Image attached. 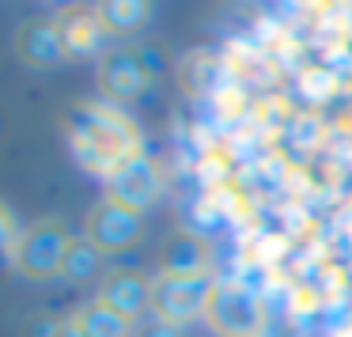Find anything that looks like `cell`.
Returning a JSON list of instances; mask_svg holds the SVG:
<instances>
[{"label":"cell","mask_w":352,"mask_h":337,"mask_svg":"<svg viewBox=\"0 0 352 337\" xmlns=\"http://www.w3.org/2000/svg\"><path fill=\"white\" fill-rule=\"evenodd\" d=\"M69 148L84 171L110 178L118 167L140 155V133L129 118L110 102H80L65 118Z\"/></svg>","instance_id":"cell-1"},{"label":"cell","mask_w":352,"mask_h":337,"mask_svg":"<svg viewBox=\"0 0 352 337\" xmlns=\"http://www.w3.org/2000/svg\"><path fill=\"white\" fill-rule=\"evenodd\" d=\"M216 276L208 273H160L152 281V314L163 322H182L197 318L208 311V299L216 292Z\"/></svg>","instance_id":"cell-2"},{"label":"cell","mask_w":352,"mask_h":337,"mask_svg":"<svg viewBox=\"0 0 352 337\" xmlns=\"http://www.w3.org/2000/svg\"><path fill=\"white\" fill-rule=\"evenodd\" d=\"M205 318L220 329L223 337H258L261 334V303L250 288L243 284H216L208 299Z\"/></svg>","instance_id":"cell-3"},{"label":"cell","mask_w":352,"mask_h":337,"mask_svg":"<svg viewBox=\"0 0 352 337\" xmlns=\"http://www.w3.org/2000/svg\"><path fill=\"white\" fill-rule=\"evenodd\" d=\"M65 250H69V235L61 224H34L31 231L19 235V250H16V265L31 276H54L61 273Z\"/></svg>","instance_id":"cell-4"},{"label":"cell","mask_w":352,"mask_h":337,"mask_svg":"<svg viewBox=\"0 0 352 337\" xmlns=\"http://www.w3.org/2000/svg\"><path fill=\"white\" fill-rule=\"evenodd\" d=\"M107 190H110V201H118V205L140 213V208H148L155 197H160L163 171L155 167L148 155H137V160H129L125 167H118L114 175L107 178Z\"/></svg>","instance_id":"cell-5"},{"label":"cell","mask_w":352,"mask_h":337,"mask_svg":"<svg viewBox=\"0 0 352 337\" xmlns=\"http://www.w3.org/2000/svg\"><path fill=\"white\" fill-rule=\"evenodd\" d=\"M140 235V213L118 205V201H102L91 216H87V243L95 250H125L133 239Z\"/></svg>","instance_id":"cell-6"},{"label":"cell","mask_w":352,"mask_h":337,"mask_svg":"<svg viewBox=\"0 0 352 337\" xmlns=\"http://www.w3.org/2000/svg\"><path fill=\"white\" fill-rule=\"evenodd\" d=\"M148 84V61L137 50H114V54L102 57L99 65V87L110 99L125 102L133 95H140V87Z\"/></svg>","instance_id":"cell-7"},{"label":"cell","mask_w":352,"mask_h":337,"mask_svg":"<svg viewBox=\"0 0 352 337\" xmlns=\"http://www.w3.org/2000/svg\"><path fill=\"white\" fill-rule=\"evenodd\" d=\"M99 303L110 307V311L125 314V318H137V314L152 311V281H144L140 273H114L107 276L99 292Z\"/></svg>","instance_id":"cell-8"},{"label":"cell","mask_w":352,"mask_h":337,"mask_svg":"<svg viewBox=\"0 0 352 337\" xmlns=\"http://www.w3.org/2000/svg\"><path fill=\"white\" fill-rule=\"evenodd\" d=\"M19 54L34 65H54L65 57V39L57 19H34L19 27Z\"/></svg>","instance_id":"cell-9"},{"label":"cell","mask_w":352,"mask_h":337,"mask_svg":"<svg viewBox=\"0 0 352 337\" xmlns=\"http://www.w3.org/2000/svg\"><path fill=\"white\" fill-rule=\"evenodd\" d=\"M57 27H61V39H65V54H87L102 39L99 8H65L57 16Z\"/></svg>","instance_id":"cell-10"},{"label":"cell","mask_w":352,"mask_h":337,"mask_svg":"<svg viewBox=\"0 0 352 337\" xmlns=\"http://www.w3.org/2000/svg\"><path fill=\"white\" fill-rule=\"evenodd\" d=\"M205 246L193 235L170 239L167 254H163V273H205Z\"/></svg>","instance_id":"cell-11"},{"label":"cell","mask_w":352,"mask_h":337,"mask_svg":"<svg viewBox=\"0 0 352 337\" xmlns=\"http://www.w3.org/2000/svg\"><path fill=\"white\" fill-rule=\"evenodd\" d=\"M76 322H80V329H84L87 337H129V334H133V322L125 318V314L102 307V303L87 307V311L80 314Z\"/></svg>","instance_id":"cell-12"},{"label":"cell","mask_w":352,"mask_h":337,"mask_svg":"<svg viewBox=\"0 0 352 337\" xmlns=\"http://www.w3.org/2000/svg\"><path fill=\"white\" fill-rule=\"evenodd\" d=\"M148 16V4H137V0H110V4H99V23L102 31H133L140 27Z\"/></svg>","instance_id":"cell-13"},{"label":"cell","mask_w":352,"mask_h":337,"mask_svg":"<svg viewBox=\"0 0 352 337\" xmlns=\"http://www.w3.org/2000/svg\"><path fill=\"white\" fill-rule=\"evenodd\" d=\"M61 273L69 276V281H87V276H95L99 273V250H95L87 239H69Z\"/></svg>","instance_id":"cell-14"},{"label":"cell","mask_w":352,"mask_h":337,"mask_svg":"<svg viewBox=\"0 0 352 337\" xmlns=\"http://www.w3.org/2000/svg\"><path fill=\"white\" fill-rule=\"evenodd\" d=\"M19 235H23V231L16 228V220H12V213H8L4 205H0V273H4L8 265H16Z\"/></svg>","instance_id":"cell-15"},{"label":"cell","mask_w":352,"mask_h":337,"mask_svg":"<svg viewBox=\"0 0 352 337\" xmlns=\"http://www.w3.org/2000/svg\"><path fill=\"white\" fill-rule=\"evenodd\" d=\"M137 337H182V326H175V322H163V318H148L144 326L137 329Z\"/></svg>","instance_id":"cell-16"},{"label":"cell","mask_w":352,"mask_h":337,"mask_svg":"<svg viewBox=\"0 0 352 337\" xmlns=\"http://www.w3.org/2000/svg\"><path fill=\"white\" fill-rule=\"evenodd\" d=\"M50 337H87V334L80 329V322L72 318V322H61V326H54V329H50Z\"/></svg>","instance_id":"cell-17"}]
</instances>
